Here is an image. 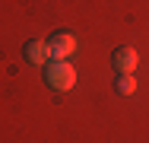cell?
Returning a JSON list of instances; mask_svg holds the SVG:
<instances>
[{"mask_svg": "<svg viewBox=\"0 0 149 143\" xmlns=\"http://www.w3.org/2000/svg\"><path fill=\"white\" fill-rule=\"evenodd\" d=\"M45 83L51 86L54 92H67L76 86V70L70 60H48L45 64Z\"/></svg>", "mask_w": 149, "mask_h": 143, "instance_id": "6da1fadb", "label": "cell"}, {"mask_svg": "<svg viewBox=\"0 0 149 143\" xmlns=\"http://www.w3.org/2000/svg\"><path fill=\"white\" fill-rule=\"evenodd\" d=\"M76 48H79V41H76V35H70V32H54V35L48 38L51 60H70V57L76 54Z\"/></svg>", "mask_w": 149, "mask_h": 143, "instance_id": "7a4b0ae2", "label": "cell"}, {"mask_svg": "<svg viewBox=\"0 0 149 143\" xmlns=\"http://www.w3.org/2000/svg\"><path fill=\"white\" fill-rule=\"evenodd\" d=\"M136 64H140V57H136L133 48H127V45L114 48V54H111V67H114V73H133Z\"/></svg>", "mask_w": 149, "mask_h": 143, "instance_id": "3957f363", "label": "cell"}, {"mask_svg": "<svg viewBox=\"0 0 149 143\" xmlns=\"http://www.w3.org/2000/svg\"><path fill=\"white\" fill-rule=\"evenodd\" d=\"M22 54H26V60H29V64H35V67H45V64L51 60L48 41H41V38H32V41H26Z\"/></svg>", "mask_w": 149, "mask_h": 143, "instance_id": "277c9868", "label": "cell"}, {"mask_svg": "<svg viewBox=\"0 0 149 143\" xmlns=\"http://www.w3.org/2000/svg\"><path fill=\"white\" fill-rule=\"evenodd\" d=\"M114 92H118V95H133V92H136L133 73H118V76H114Z\"/></svg>", "mask_w": 149, "mask_h": 143, "instance_id": "5b68a950", "label": "cell"}]
</instances>
